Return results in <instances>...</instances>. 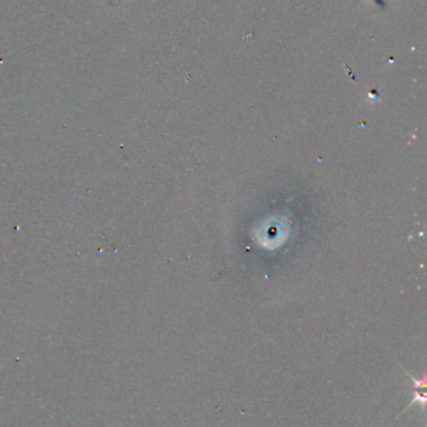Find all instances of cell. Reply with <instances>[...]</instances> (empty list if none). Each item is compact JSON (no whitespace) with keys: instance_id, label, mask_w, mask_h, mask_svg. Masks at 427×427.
I'll use <instances>...</instances> for the list:
<instances>
[{"instance_id":"cell-1","label":"cell","mask_w":427,"mask_h":427,"mask_svg":"<svg viewBox=\"0 0 427 427\" xmlns=\"http://www.w3.org/2000/svg\"><path fill=\"white\" fill-rule=\"evenodd\" d=\"M408 375L411 377L412 382H414V400L408 405V408L417 402V404H420L421 410H424L425 408V404H426V393H425L426 376L422 375V377H415L411 374Z\"/></svg>"}]
</instances>
